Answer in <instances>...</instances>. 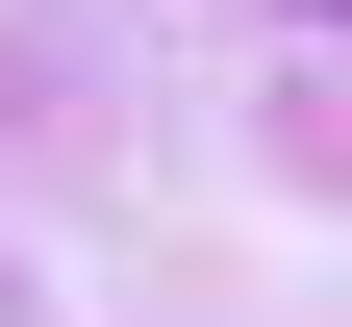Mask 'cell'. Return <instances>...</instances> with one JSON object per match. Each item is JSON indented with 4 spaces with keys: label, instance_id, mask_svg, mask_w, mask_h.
I'll return each instance as SVG.
<instances>
[{
    "label": "cell",
    "instance_id": "1",
    "mask_svg": "<svg viewBox=\"0 0 352 327\" xmlns=\"http://www.w3.org/2000/svg\"><path fill=\"white\" fill-rule=\"evenodd\" d=\"M327 25H352V0H327Z\"/></svg>",
    "mask_w": 352,
    "mask_h": 327
}]
</instances>
